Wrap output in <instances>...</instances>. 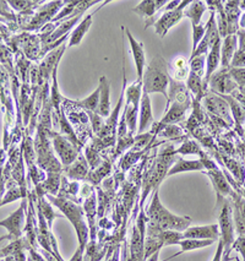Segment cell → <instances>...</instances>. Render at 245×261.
<instances>
[{"mask_svg":"<svg viewBox=\"0 0 245 261\" xmlns=\"http://www.w3.org/2000/svg\"><path fill=\"white\" fill-rule=\"evenodd\" d=\"M99 103L96 113L102 118H108L111 115V85L105 76L99 77Z\"/></svg>","mask_w":245,"mask_h":261,"instance_id":"cell-18","label":"cell"},{"mask_svg":"<svg viewBox=\"0 0 245 261\" xmlns=\"http://www.w3.org/2000/svg\"><path fill=\"white\" fill-rule=\"evenodd\" d=\"M179 254H181L180 251H179V253H177V254H175V255H173V256L168 257V259H166V260H162V261H168V260H171V259H174V257H177L178 255H179ZM158 255H159V251H157V253L153 254L152 256H150L149 259H147L146 261H159V260H158Z\"/></svg>","mask_w":245,"mask_h":261,"instance_id":"cell-49","label":"cell"},{"mask_svg":"<svg viewBox=\"0 0 245 261\" xmlns=\"http://www.w3.org/2000/svg\"><path fill=\"white\" fill-rule=\"evenodd\" d=\"M186 89L195 96L196 102H199L201 99L202 95H204L205 91L202 79L194 74V72H189V76L186 79Z\"/></svg>","mask_w":245,"mask_h":261,"instance_id":"cell-25","label":"cell"},{"mask_svg":"<svg viewBox=\"0 0 245 261\" xmlns=\"http://www.w3.org/2000/svg\"><path fill=\"white\" fill-rule=\"evenodd\" d=\"M69 261H84V249L77 247L76 251H75V254H74V256H72Z\"/></svg>","mask_w":245,"mask_h":261,"instance_id":"cell-47","label":"cell"},{"mask_svg":"<svg viewBox=\"0 0 245 261\" xmlns=\"http://www.w3.org/2000/svg\"><path fill=\"white\" fill-rule=\"evenodd\" d=\"M221 38L217 39L216 43L212 45L210 50H208L206 56V72H205L204 77V87L206 89L208 85V80L212 75L216 72L217 69H219L220 63H221Z\"/></svg>","mask_w":245,"mask_h":261,"instance_id":"cell-17","label":"cell"},{"mask_svg":"<svg viewBox=\"0 0 245 261\" xmlns=\"http://www.w3.org/2000/svg\"><path fill=\"white\" fill-rule=\"evenodd\" d=\"M38 195V210L42 212V215H43L45 221H47V224L48 227H49V229L52 228V224H53V221L54 218L57 217H63L60 216V215H57L54 214V210L52 208V205L49 204V202L47 201V199L44 198V194H37Z\"/></svg>","mask_w":245,"mask_h":261,"instance_id":"cell-26","label":"cell"},{"mask_svg":"<svg viewBox=\"0 0 245 261\" xmlns=\"http://www.w3.org/2000/svg\"><path fill=\"white\" fill-rule=\"evenodd\" d=\"M8 4L13 5V8L15 10H25L27 8H31L29 5H35L37 3H33V2H9Z\"/></svg>","mask_w":245,"mask_h":261,"instance_id":"cell-44","label":"cell"},{"mask_svg":"<svg viewBox=\"0 0 245 261\" xmlns=\"http://www.w3.org/2000/svg\"><path fill=\"white\" fill-rule=\"evenodd\" d=\"M48 200L52 201L54 206L63 211V214L69 218L74 228L76 229L77 238H78V247L85 250L89 241V227L84 220V211L80 206L75 205L74 202L69 201L65 198H54L52 195H47Z\"/></svg>","mask_w":245,"mask_h":261,"instance_id":"cell-3","label":"cell"},{"mask_svg":"<svg viewBox=\"0 0 245 261\" xmlns=\"http://www.w3.org/2000/svg\"><path fill=\"white\" fill-rule=\"evenodd\" d=\"M214 241H210V239H181L179 242L180 247V253H186V251L196 250V249H201L208 245H212Z\"/></svg>","mask_w":245,"mask_h":261,"instance_id":"cell-27","label":"cell"},{"mask_svg":"<svg viewBox=\"0 0 245 261\" xmlns=\"http://www.w3.org/2000/svg\"><path fill=\"white\" fill-rule=\"evenodd\" d=\"M239 26H240L243 30H245V13L241 15L240 21H239Z\"/></svg>","mask_w":245,"mask_h":261,"instance_id":"cell-50","label":"cell"},{"mask_svg":"<svg viewBox=\"0 0 245 261\" xmlns=\"http://www.w3.org/2000/svg\"><path fill=\"white\" fill-rule=\"evenodd\" d=\"M110 169H111V166L108 162H102V165L99 167H97L96 168V172H92L91 173V175L89 177V179L91 181H93V183L97 184L99 183V181L103 179L105 175H107V173H110Z\"/></svg>","mask_w":245,"mask_h":261,"instance_id":"cell-36","label":"cell"},{"mask_svg":"<svg viewBox=\"0 0 245 261\" xmlns=\"http://www.w3.org/2000/svg\"><path fill=\"white\" fill-rule=\"evenodd\" d=\"M53 138L54 150L58 153L63 165L65 167L72 165L78 157V148L69 139H66L64 135L54 134Z\"/></svg>","mask_w":245,"mask_h":261,"instance_id":"cell-8","label":"cell"},{"mask_svg":"<svg viewBox=\"0 0 245 261\" xmlns=\"http://www.w3.org/2000/svg\"><path fill=\"white\" fill-rule=\"evenodd\" d=\"M238 38L235 35H229L223 38L221 44V69H229L233 56L237 51Z\"/></svg>","mask_w":245,"mask_h":261,"instance_id":"cell-19","label":"cell"},{"mask_svg":"<svg viewBox=\"0 0 245 261\" xmlns=\"http://www.w3.org/2000/svg\"><path fill=\"white\" fill-rule=\"evenodd\" d=\"M145 222L146 216L141 210L135 227L132 228L131 237V259L132 261H144V245H145Z\"/></svg>","mask_w":245,"mask_h":261,"instance_id":"cell-9","label":"cell"},{"mask_svg":"<svg viewBox=\"0 0 245 261\" xmlns=\"http://www.w3.org/2000/svg\"><path fill=\"white\" fill-rule=\"evenodd\" d=\"M204 102L205 105H206V107L208 108V111L212 112L213 114L220 115V117L225 120H231V114H229L228 111V103H227L220 95L213 93V95L206 96L205 97Z\"/></svg>","mask_w":245,"mask_h":261,"instance_id":"cell-20","label":"cell"},{"mask_svg":"<svg viewBox=\"0 0 245 261\" xmlns=\"http://www.w3.org/2000/svg\"><path fill=\"white\" fill-rule=\"evenodd\" d=\"M25 195L26 194L23 193L22 188H17L14 185V187H11L10 189L8 190L7 195L2 199V201H0V207H2V206H4L5 204H9V202L14 201V200L25 198Z\"/></svg>","mask_w":245,"mask_h":261,"instance_id":"cell-34","label":"cell"},{"mask_svg":"<svg viewBox=\"0 0 245 261\" xmlns=\"http://www.w3.org/2000/svg\"><path fill=\"white\" fill-rule=\"evenodd\" d=\"M146 221L147 234H156L163 230H185L192 223V218L185 216H175L169 212L159 200L158 190H155L153 198L151 200L149 210H147Z\"/></svg>","mask_w":245,"mask_h":261,"instance_id":"cell-1","label":"cell"},{"mask_svg":"<svg viewBox=\"0 0 245 261\" xmlns=\"http://www.w3.org/2000/svg\"><path fill=\"white\" fill-rule=\"evenodd\" d=\"M189 66L190 72H194V74L198 75L201 79L205 77V72H206V56L190 58Z\"/></svg>","mask_w":245,"mask_h":261,"instance_id":"cell-32","label":"cell"},{"mask_svg":"<svg viewBox=\"0 0 245 261\" xmlns=\"http://www.w3.org/2000/svg\"><path fill=\"white\" fill-rule=\"evenodd\" d=\"M184 239H210L217 241L220 238L219 224H208V226L187 227L183 232Z\"/></svg>","mask_w":245,"mask_h":261,"instance_id":"cell-13","label":"cell"},{"mask_svg":"<svg viewBox=\"0 0 245 261\" xmlns=\"http://www.w3.org/2000/svg\"><path fill=\"white\" fill-rule=\"evenodd\" d=\"M87 161V163L92 167L93 169H96L97 167H99L102 165V159L99 157V154L97 153V151L92 147H87L86 148V157H85Z\"/></svg>","mask_w":245,"mask_h":261,"instance_id":"cell-39","label":"cell"},{"mask_svg":"<svg viewBox=\"0 0 245 261\" xmlns=\"http://www.w3.org/2000/svg\"><path fill=\"white\" fill-rule=\"evenodd\" d=\"M232 249H234L238 253H240L241 257H243V261H245V237H239L237 241H234L232 245Z\"/></svg>","mask_w":245,"mask_h":261,"instance_id":"cell-43","label":"cell"},{"mask_svg":"<svg viewBox=\"0 0 245 261\" xmlns=\"http://www.w3.org/2000/svg\"><path fill=\"white\" fill-rule=\"evenodd\" d=\"M126 31V37H128L130 49H131L132 58H134L135 66H136V72H138V81L142 80V75H144L145 66H146V56H145V45L142 42L136 41V39L132 37L131 32L129 31L128 29Z\"/></svg>","mask_w":245,"mask_h":261,"instance_id":"cell-11","label":"cell"},{"mask_svg":"<svg viewBox=\"0 0 245 261\" xmlns=\"http://www.w3.org/2000/svg\"><path fill=\"white\" fill-rule=\"evenodd\" d=\"M8 3L0 2V16H7L8 20H14V15L9 13V8L7 7Z\"/></svg>","mask_w":245,"mask_h":261,"instance_id":"cell-45","label":"cell"},{"mask_svg":"<svg viewBox=\"0 0 245 261\" xmlns=\"http://www.w3.org/2000/svg\"><path fill=\"white\" fill-rule=\"evenodd\" d=\"M57 70H58V64L54 66L52 70V77H53V86H52V95H50V102L52 106L56 108L57 114L60 113V102H62L63 97L59 93V87H58V79H57Z\"/></svg>","mask_w":245,"mask_h":261,"instance_id":"cell-31","label":"cell"},{"mask_svg":"<svg viewBox=\"0 0 245 261\" xmlns=\"http://www.w3.org/2000/svg\"><path fill=\"white\" fill-rule=\"evenodd\" d=\"M87 114H89L91 123H92L93 132H95L96 134H99V133L102 132V129H103V126H104L103 120H102V117H101V115L97 114L96 112H87Z\"/></svg>","mask_w":245,"mask_h":261,"instance_id":"cell-40","label":"cell"},{"mask_svg":"<svg viewBox=\"0 0 245 261\" xmlns=\"http://www.w3.org/2000/svg\"><path fill=\"white\" fill-rule=\"evenodd\" d=\"M206 2H192L184 9V16L189 17L192 21V26H198L201 23L202 15L206 11Z\"/></svg>","mask_w":245,"mask_h":261,"instance_id":"cell-22","label":"cell"},{"mask_svg":"<svg viewBox=\"0 0 245 261\" xmlns=\"http://www.w3.org/2000/svg\"><path fill=\"white\" fill-rule=\"evenodd\" d=\"M131 11L145 20V23H146L145 29H147L156 22V15L158 14L159 9L157 7V0H144V2L139 3L138 7L131 9Z\"/></svg>","mask_w":245,"mask_h":261,"instance_id":"cell-16","label":"cell"},{"mask_svg":"<svg viewBox=\"0 0 245 261\" xmlns=\"http://www.w3.org/2000/svg\"><path fill=\"white\" fill-rule=\"evenodd\" d=\"M211 90L216 95H227V93H233L238 89L237 84L234 83L231 75H229L228 69H221L220 71L214 72L212 76L208 80Z\"/></svg>","mask_w":245,"mask_h":261,"instance_id":"cell-10","label":"cell"},{"mask_svg":"<svg viewBox=\"0 0 245 261\" xmlns=\"http://www.w3.org/2000/svg\"><path fill=\"white\" fill-rule=\"evenodd\" d=\"M175 153H181V154H200V156H204V152L201 151V148L199 147V145L196 144L195 141L186 140L181 145L179 150L175 151Z\"/></svg>","mask_w":245,"mask_h":261,"instance_id":"cell-35","label":"cell"},{"mask_svg":"<svg viewBox=\"0 0 245 261\" xmlns=\"http://www.w3.org/2000/svg\"><path fill=\"white\" fill-rule=\"evenodd\" d=\"M159 238L165 245H178L181 239H184L183 233L178 232V230H163L159 232Z\"/></svg>","mask_w":245,"mask_h":261,"instance_id":"cell-33","label":"cell"},{"mask_svg":"<svg viewBox=\"0 0 245 261\" xmlns=\"http://www.w3.org/2000/svg\"><path fill=\"white\" fill-rule=\"evenodd\" d=\"M3 193H4V183H0V201L3 199Z\"/></svg>","mask_w":245,"mask_h":261,"instance_id":"cell-51","label":"cell"},{"mask_svg":"<svg viewBox=\"0 0 245 261\" xmlns=\"http://www.w3.org/2000/svg\"><path fill=\"white\" fill-rule=\"evenodd\" d=\"M227 166L229 167V169L233 172V174L237 175L239 181H243L244 179V173L241 166L239 165L238 162H234V161H227Z\"/></svg>","mask_w":245,"mask_h":261,"instance_id":"cell-42","label":"cell"},{"mask_svg":"<svg viewBox=\"0 0 245 261\" xmlns=\"http://www.w3.org/2000/svg\"><path fill=\"white\" fill-rule=\"evenodd\" d=\"M229 68H245V51L238 49L233 56Z\"/></svg>","mask_w":245,"mask_h":261,"instance_id":"cell-41","label":"cell"},{"mask_svg":"<svg viewBox=\"0 0 245 261\" xmlns=\"http://www.w3.org/2000/svg\"><path fill=\"white\" fill-rule=\"evenodd\" d=\"M205 33H206V25L200 23L198 26H193V50L192 54L196 50V48L199 47L200 42L204 38Z\"/></svg>","mask_w":245,"mask_h":261,"instance_id":"cell-37","label":"cell"},{"mask_svg":"<svg viewBox=\"0 0 245 261\" xmlns=\"http://www.w3.org/2000/svg\"><path fill=\"white\" fill-rule=\"evenodd\" d=\"M190 3L192 2H189V0H184V2L180 3V5L175 9V10L167 11V13H162L159 15L158 19H157L156 22L153 23V26H155V31L159 38L161 39L165 38V36L167 35L169 29L173 27L174 25H177V23L183 19L184 9H185Z\"/></svg>","mask_w":245,"mask_h":261,"instance_id":"cell-6","label":"cell"},{"mask_svg":"<svg viewBox=\"0 0 245 261\" xmlns=\"http://www.w3.org/2000/svg\"><path fill=\"white\" fill-rule=\"evenodd\" d=\"M72 103L77 105L78 107L86 109L87 112H97L99 103V87H97L89 97H86V98L78 99V101H75Z\"/></svg>","mask_w":245,"mask_h":261,"instance_id":"cell-29","label":"cell"},{"mask_svg":"<svg viewBox=\"0 0 245 261\" xmlns=\"http://www.w3.org/2000/svg\"><path fill=\"white\" fill-rule=\"evenodd\" d=\"M65 2H53L47 4L45 7H42L41 10L38 11L37 14L35 15L33 20L27 25V30H38L41 29L44 23H47L48 21H52L53 16L56 15L57 11L59 10L60 8H63L62 5H64Z\"/></svg>","mask_w":245,"mask_h":261,"instance_id":"cell-12","label":"cell"},{"mask_svg":"<svg viewBox=\"0 0 245 261\" xmlns=\"http://www.w3.org/2000/svg\"><path fill=\"white\" fill-rule=\"evenodd\" d=\"M222 256H223V243L220 241L219 247H217L216 254H214V257L212 261H222Z\"/></svg>","mask_w":245,"mask_h":261,"instance_id":"cell-48","label":"cell"},{"mask_svg":"<svg viewBox=\"0 0 245 261\" xmlns=\"http://www.w3.org/2000/svg\"><path fill=\"white\" fill-rule=\"evenodd\" d=\"M228 72L239 89H245V68H229Z\"/></svg>","mask_w":245,"mask_h":261,"instance_id":"cell-38","label":"cell"},{"mask_svg":"<svg viewBox=\"0 0 245 261\" xmlns=\"http://www.w3.org/2000/svg\"><path fill=\"white\" fill-rule=\"evenodd\" d=\"M205 166L202 163L201 160H184V159H178L175 161L174 166L169 168L167 173V177L169 175L178 174V173H184V172H192V171H205Z\"/></svg>","mask_w":245,"mask_h":261,"instance_id":"cell-21","label":"cell"},{"mask_svg":"<svg viewBox=\"0 0 245 261\" xmlns=\"http://www.w3.org/2000/svg\"><path fill=\"white\" fill-rule=\"evenodd\" d=\"M220 96L222 97V98L225 99L227 103H228V106L232 109V114H233V118H234L235 123H237L238 126H240V129H241V124H243V121L245 119V113H244L243 108H241V106L239 105V102L234 98V97L223 96V95H220Z\"/></svg>","mask_w":245,"mask_h":261,"instance_id":"cell-28","label":"cell"},{"mask_svg":"<svg viewBox=\"0 0 245 261\" xmlns=\"http://www.w3.org/2000/svg\"><path fill=\"white\" fill-rule=\"evenodd\" d=\"M238 43H239V49L245 51V30L241 29L240 31H238Z\"/></svg>","mask_w":245,"mask_h":261,"instance_id":"cell-46","label":"cell"},{"mask_svg":"<svg viewBox=\"0 0 245 261\" xmlns=\"http://www.w3.org/2000/svg\"><path fill=\"white\" fill-rule=\"evenodd\" d=\"M26 199L23 198L22 204L16 211L13 212L8 218L0 221V227H5L9 230V237L13 242L17 241L22 234L25 226V212H26Z\"/></svg>","mask_w":245,"mask_h":261,"instance_id":"cell-7","label":"cell"},{"mask_svg":"<svg viewBox=\"0 0 245 261\" xmlns=\"http://www.w3.org/2000/svg\"><path fill=\"white\" fill-rule=\"evenodd\" d=\"M206 174L208 175V178L211 179V181H212L214 190H216L217 193V205L225 204V202L222 201L223 198L227 195H231L233 193L228 180H227L225 175L221 173L219 167L214 169H210V171H207Z\"/></svg>","mask_w":245,"mask_h":261,"instance_id":"cell-14","label":"cell"},{"mask_svg":"<svg viewBox=\"0 0 245 261\" xmlns=\"http://www.w3.org/2000/svg\"><path fill=\"white\" fill-rule=\"evenodd\" d=\"M151 124L153 125V115L152 108H151L150 95L142 92L140 108H139V126H138V134H144L146 129H149Z\"/></svg>","mask_w":245,"mask_h":261,"instance_id":"cell-15","label":"cell"},{"mask_svg":"<svg viewBox=\"0 0 245 261\" xmlns=\"http://www.w3.org/2000/svg\"><path fill=\"white\" fill-rule=\"evenodd\" d=\"M189 64H187L186 59L184 57H178L175 58L173 62V74L175 76V81L181 83L186 76H189Z\"/></svg>","mask_w":245,"mask_h":261,"instance_id":"cell-30","label":"cell"},{"mask_svg":"<svg viewBox=\"0 0 245 261\" xmlns=\"http://www.w3.org/2000/svg\"><path fill=\"white\" fill-rule=\"evenodd\" d=\"M5 239H10V237H9V236L2 237V238H0V242H2V241H5Z\"/></svg>","mask_w":245,"mask_h":261,"instance_id":"cell-52","label":"cell"},{"mask_svg":"<svg viewBox=\"0 0 245 261\" xmlns=\"http://www.w3.org/2000/svg\"><path fill=\"white\" fill-rule=\"evenodd\" d=\"M141 91L142 84L141 81H136L135 84L125 87V111H124V117H125L126 125H128L129 134L132 135L136 132V125H138L139 119V108H140L141 102Z\"/></svg>","mask_w":245,"mask_h":261,"instance_id":"cell-4","label":"cell"},{"mask_svg":"<svg viewBox=\"0 0 245 261\" xmlns=\"http://www.w3.org/2000/svg\"><path fill=\"white\" fill-rule=\"evenodd\" d=\"M171 79L168 74V64L161 56H156L147 64L142 75V92L162 93L168 99V87Z\"/></svg>","mask_w":245,"mask_h":261,"instance_id":"cell-2","label":"cell"},{"mask_svg":"<svg viewBox=\"0 0 245 261\" xmlns=\"http://www.w3.org/2000/svg\"><path fill=\"white\" fill-rule=\"evenodd\" d=\"M92 16L93 15H87V16L76 26V29L70 33L68 47H74V45H78L81 43L84 36L86 35L87 31L90 30L91 25H92Z\"/></svg>","mask_w":245,"mask_h":261,"instance_id":"cell-24","label":"cell"},{"mask_svg":"<svg viewBox=\"0 0 245 261\" xmlns=\"http://www.w3.org/2000/svg\"><path fill=\"white\" fill-rule=\"evenodd\" d=\"M219 228H221V242L223 243V261H228L232 245L234 243V221L233 210L228 202H225L219 217Z\"/></svg>","mask_w":245,"mask_h":261,"instance_id":"cell-5","label":"cell"},{"mask_svg":"<svg viewBox=\"0 0 245 261\" xmlns=\"http://www.w3.org/2000/svg\"><path fill=\"white\" fill-rule=\"evenodd\" d=\"M65 173L71 179H85L89 174V163L84 156H78L72 165L65 167Z\"/></svg>","mask_w":245,"mask_h":261,"instance_id":"cell-23","label":"cell"}]
</instances>
